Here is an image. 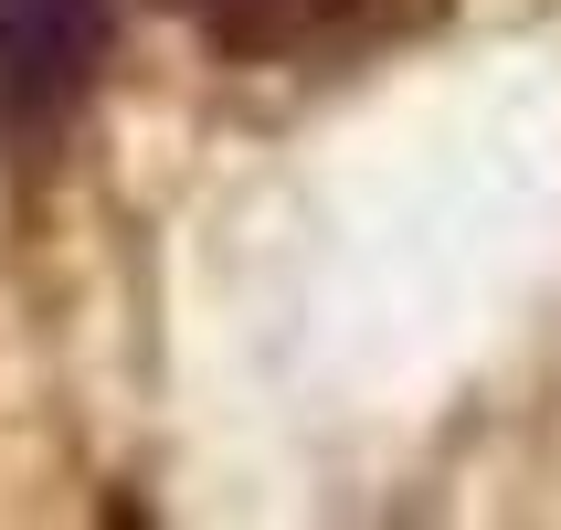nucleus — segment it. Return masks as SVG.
I'll use <instances>...</instances> for the list:
<instances>
[{
	"label": "nucleus",
	"mask_w": 561,
	"mask_h": 530,
	"mask_svg": "<svg viewBox=\"0 0 561 530\" xmlns=\"http://www.w3.org/2000/svg\"><path fill=\"white\" fill-rule=\"evenodd\" d=\"M117 54V0H0V149H54Z\"/></svg>",
	"instance_id": "1"
},
{
	"label": "nucleus",
	"mask_w": 561,
	"mask_h": 530,
	"mask_svg": "<svg viewBox=\"0 0 561 530\" xmlns=\"http://www.w3.org/2000/svg\"><path fill=\"white\" fill-rule=\"evenodd\" d=\"M222 64H329L392 32L413 0H170Z\"/></svg>",
	"instance_id": "2"
}]
</instances>
